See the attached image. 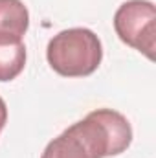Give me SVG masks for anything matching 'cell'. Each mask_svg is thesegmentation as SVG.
<instances>
[{"label": "cell", "instance_id": "1", "mask_svg": "<svg viewBox=\"0 0 156 158\" xmlns=\"http://www.w3.org/2000/svg\"><path fill=\"white\" fill-rule=\"evenodd\" d=\"M132 127L112 109H97L53 138L40 158H107L129 149Z\"/></svg>", "mask_w": 156, "mask_h": 158}, {"label": "cell", "instance_id": "2", "mask_svg": "<svg viewBox=\"0 0 156 158\" xmlns=\"http://www.w3.org/2000/svg\"><path fill=\"white\" fill-rule=\"evenodd\" d=\"M46 59L59 76L84 77L99 68L103 59V46L92 30L70 28L50 39Z\"/></svg>", "mask_w": 156, "mask_h": 158}, {"label": "cell", "instance_id": "3", "mask_svg": "<svg viewBox=\"0 0 156 158\" xmlns=\"http://www.w3.org/2000/svg\"><path fill=\"white\" fill-rule=\"evenodd\" d=\"M114 30L121 42L154 59L156 7L149 0H127L114 13Z\"/></svg>", "mask_w": 156, "mask_h": 158}, {"label": "cell", "instance_id": "4", "mask_svg": "<svg viewBox=\"0 0 156 158\" xmlns=\"http://www.w3.org/2000/svg\"><path fill=\"white\" fill-rule=\"evenodd\" d=\"M30 26V13L22 0H0V44L22 42Z\"/></svg>", "mask_w": 156, "mask_h": 158}, {"label": "cell", "instance_id": "5", "mask_svg": "<svg viewBox=\"0 0 156 158\" xmlns=\"http://www.w3.org/2000/svg\"><path fill=\"white\" fill-rule=\"evenodd\" d=\"M26 66V46L24 42L17 44H0V81H13Z\"/></svg>", "mask_w": 156, "mask_h": 158}, {"label": "cell", "instance_id": "6", "mask_svg": "<svg viewBox=\"0 0 156 158\" xmlns=\"http://www.w3.org/2000/svg\"><path fill=\"white\" fill-rule=\"evenodd\" d=\"M6 121H7V107H6V101L0 98V132L6 127Z\"/></svg>", "mask_w": 156, "mask_h": 158}]
</instances>
